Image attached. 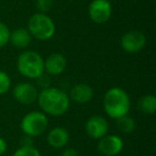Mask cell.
Returning <instances> with one entry per match:
<instances>
[{"mask_svg": "<svg viewBox=\"0 0 156 156\" xmlns=\"http://www.w3.org/2000/svg\"><path fill=\"white\" fill-rule=\"evenodd\" d=\"M124 147V141L119 135L107 134L98 139V150L103 156H117Z\"/></svg>", "mask_w": 156, "mask_h": 156, "instance_id": "9", "label": "cell"}, {"mask_svg": "<svg viewBox=\"0 0 156 156\" xmlns=\"http://www.w3.org/2000/svg\"><path fill=\"white\" fill-rule=\"evenodd\" d=\"M48 118L42 111L33 110L23 117L20 121V129L25 136L35 138L47 130Z\"/></svg>", "mask_w": 156, "mask_h": 156, "instance_id": "5", "label": "cell"}, {"mask_svg": "<svg viewBox=\"0 0 156 156\" xmlns=\"http://www.w3.org/2000/svg\"><path fill=\"white\" fill-rule=\"evenodd\" d=\"M32 37L30 35L27 28H17L10 34L9 44L17 49H26L30 45Z\"/></svg>", "mask_w": 156, "mask_h": 156, "instance_id": "14", "label": "cell"}, {"mask_svg": "<svg viewBox=\"0 0 156 156\" xmlns=\"http://www.w3.org/2000/svg\"><path fill=\"white\" fill-rule=\"evenodd\" d=\"M108 1H110V2H111V1H112V0H108Z\"/></svg>", "mask_w": 156, "mask_h": 156, "instance_id": "25", "label": "cell"}, {"mask_svg": "<svg viewBox=\"0 0 156 156\" xmlns=\"http://www.w3.org/2000/svg\"><path fill=\"white\" fill-rule=\"evenodd\" d=\"M37 103L42 112L50 117H61L65 115L71 106L69 94L62 89L55 87L39 91Z\"/></svg>", "mask_w": 156, "mask_h": 156, "instance_id": "1", "label": "cell"}, {"mask_svg": "<svg viewBox=\"0 0 156 156\" xmlns=\"http://www.w3.org/2000/svg\"><path fill=\"white\" fill-rule=\"evenodd\" d=\"M88 14L95 24H105L112 15V5L108 0H91Z\"/></svg>", "mask_w": 156, "mask_h": 156, "instance_id": "6", "label": "cell"}, {"mask_svg": "<svg viewBox=\"0 0 156 156\" xmlns=\"http://www.w3.org/2000/svg\"><path fill=\"white\" fill-rule=\"evenodd\" d=\"M96 156H103V155H96Z\"/></svg>", "mask_w": 156, "mask_h": 156, "instance_id": "26", "label": "cell"}, {"mask_svg": "<svg viewBox=\"0 0 156 156\" xmlns=\"http://www.w3.org/2000/svg\"><path fill=\"white\" fill-rule=\"evenodd\" d=\"M46 141H47L48 145L52 149H63L69 143V134L66 128L62 127V126H56L48 132L47 136H46Z\"/></svg>", "mask_w": 156, "mask_h": 156, "instance_id": "12", "label": "cell"}, {"mask_svg": "<svg viewBox=\"0 0 156 156\" xmlns=\"http://www.w3.org/2000/svg\"><path fill=\"white\" fill-rule=\"evenodd\" d=\"M66 58L60 52H52L44 60V72L49 76H59L66 69Z\"/></svg>", "mask_w": 156, "mask_h": 156, "instance_id": "11", "label": "cell"}, {"mask_svg": "<svg viewBox=\"0 0 156 156\" xmlns=\"http://www.w3.org/2000/svg\"><path fill=\"white\" fill-rule=\"evenodd\" d=\"M12 87L11 77L5 71L0 69V95L8 93Z\"/></svg>", "mask_w": 156, "mask_h": 156, "instance_id": "17", "label": "cell"}, {"mask_svg": "<svg viewBox=\"0 0 156 156\" xmlns=\"http://www.w3.org/2000/svg\"><path fill=\"white\" fill-rule=\"evenodd\" d=\"M61 156H79V153L77 150L73 149V147H66L63 150Z\"/></svg>", "mask_w": 156, "mask_h": 156, "instance_id": "22", "label": "cell"}, {"mask_svg": "<svg viewBox=\"0 0 156 156\" xmlns=\"http://www.w3.org/2000/svg\"><path fill=\"white\" fill-rule=\"evenodd\" d=\"M33 138H31V137H28V136H24L22 139V141H20V143H22V145L20 147H32L33 145V141H32Z\"/></svg>", "mask_w": 156, "mask_h": 156, "instance_id": "23", "label": "cell"}, {"mask_svg": "<svg viewBox=\"0 0 156 156\" xmlns=\"http://www.w3.org/2000/svg\"><path fill=\"white\" fill-rule=\"evenodd\" d=\"M115 124L118 129L123 134H132L136 129V121L134 120V118L129 117L128 115L117 119Z\"/></svg>", "mask_w": 156, "mask_h": 156, "instance_id": "16", "label": "cell"}, {"mask_svg": "<svg viewBox=\"0 0 156 156\" xmlns=\"http://www.w3.org/2000/svg\"><path fill=\"white\" fill-rule=\"evenodd\" d=\"M8 150V143L2 137H0V156L3 155V154L7 152Z\"/></svg>", "mask_w": 156, "mask_h": 156, "instance_id": "24", "label": "cell"}, {"mask_svg": "<svg viewBox=\"0 0 156 156\" xmlns=\"http://www.w3.org/2000/svg\"><path fill=\"white\" fill-rule=\"evenodd\" d=\"M86 134L93 140H98L109 132L108 121L103 115H92L85 124Z\"/></svg>", "mask_w": 156, "mask_h": 156, "instance_id": "10", "label": "cell"}, {"mask_svg": "<svg viewBox=\"0 0 156 156\" xmlns=\"http://www.w3.org/2000/svg\"><path fill=\"white\" fill-rule=\"evenodd\" d=\"M35 80H37V87L41 88V90L51 87V86H50L51 85V80H50L49 75H47V74H45V73L40 76L39 78H37Z\"/></svg>", "mask_w": 156, "mask_h": 156, "instance_id": "21", "label": "cell"}, {"mask_svg": "<svg viewBox=\"0 0 156 156\" xmlns=\"http://www.w3.org/2000/svg\"><path fill=\"white\" fill-rule=\"evenodd\" d=\"M121 48L127 54H137L147 45V37L139 30H132L124 33L120 41Z\"/></svg>", "mask_w": 156, "mask_h": 156, "instance_id": "7", "label": "cell"}, {"mask_svg": "<svg viewBox=\"0 0 156 156\" xmlns=\"http://www.w3.org/2000/svg\"><path fill=\"white\" fill-rule=\"evenodd\" d=\"M103 108L110 119L117 120L128 115L130 110V98L125 90L112 87L104 94Z\"/></svg>", "mask_w": 156, "mask_h": 156, "instance_id": "2", "label": "cell"}, {"mask_svg": "<svg viewBox=\"0 0 156 156\" xmlns=\"http://www.w3.org/2000/svg\"><path fill=\"white\" fill-rule=\"evenodd\" d=\"M93 89L87 83H77L74 85L69 90V100L77 104H87L93 98Z\"/></svg>", "mask_w": 156, "mask_h": 156, "instance_id": "13", "label": "cell"}, {"mask_svg": "<svg viewBox=\"0 0 156 156\" xmlns=\"http://www.w3.org/2000/svg\"><path fill=\"white\" fill-rule=\"evenodd\" d=\"M14 100L22 105H32L37 102V95H39V90L35 85L28 81H23L20 83L13 88Z\"/></svg>", "mask_w": 156, "mask_h": 156, "instance_id": "8", "label": "cell"}, {"mask_svg": "<svg viewBox=\"0 0 156 156\" xmlns=\"http://www.w3.org/2000/svg\"><path fill=\"white\" fill-rule=\"evenodd\" d=\"M16 69L25 78L35 80L44 72V58L34 50H24L17 57Z\"/></svg>", "mask_w": 156, "mask_h": 156, "instance_id": "3", "label": "cell"}, {"mask_svg": "<svg viewBox=\"0 0 156 156\" xmlns=\"http://www.w3.org/2000/svg\"><path fill=\"white\" fill-rule=\"evenodd\" d=\"M10 34H11L10 28L5 23L0 20V49L5 47V46L9 44Z\"/></svg>", "mask_w": 156, "mask_h": 156, "instance_id": "18", "label": "cell"}, {"mask_svg": "<svg viewBox=\"0 0 156 156\" xmlns=\"http://www.w3.org/2000/svg\"><path fill=\"white\" fill-rule=\"evenodd\" d=\"M27 30L37 41H48L56 34V24L48 14L37 12L28 20Z\"/></svg>", "mask_w": 156, "mask_h": 156, "instance_id": "4", "label": "cell"}, {"mask_svg": "<svg viewBox=\"0 0 156 156\" xmlns=\"http://www.w3.org/2000/svg\"><path fill=\"white\" fill-rule=\"evenodd\" d=\"M137 108L143 115H153L156 110V98L153 94H144L137 102Z\"/></svg>", "mask_w": 156, "mask_h": 156, "instance_id": "15", "label": "cell"}, {"mask_svg": "<svg viewBox=\"0 0 156 156\" xmlns=\"http://www.w3.org/2000/svg\"><path fill=\"white\" fill-rule=\"evenodd\" d=\"M12 156H42L40 151L32 147H20L13 153Z\"/></svg>", "mask_w": 156, "mask_h": 156, "instance_id": "19", "label": "cell"}, {"mask_svg": "<svg viewBox=\"0 0 156 156\" xmlns=\"http://www.w3.org/2000/svg\"><path fill=\"white\" fill-rule=\"evenodd\" d=\"M55 0H35V7L41 13L47 14L52 9Z\"/></svg>", "mask_w": 156, "mask_h": 156, "instance_id": "20", "label": "cell"}]
</instances>
